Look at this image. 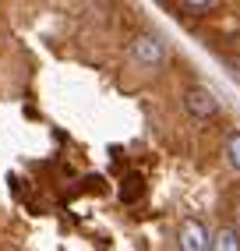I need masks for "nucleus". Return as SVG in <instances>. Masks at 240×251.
<instances>
[{"instance_id":"f257e3e1","label":"nucleus","mask_w":240,"mask_h":251,"mask_svg":"<svg viewBox=\"0 0 240 251\" xmlns=\"http://www.w3.org/2000/svg\"><path fill=\"white\" fill-rule=\"evenodd\" d=\"M163 57H166V43H163L159 36H152V32L134 36V43H131V60L138 64V68L152 71V68H159V64H163Z\"/></svg>"},{"instance_id":"f03ea898","label":"nucleus","mask_w":240,"mask_h":251,"mask_svg":"<svg viewBox=\"0 0 240 251\" xmlns=\"http://www.w3.org/2000/svg\"><path fill=\"white\" fill-rule=\"evenodd\" d=\"M184 110L194 117V121H209V117L219 113V99L212 89H205V85H194V89H187L184 92Z\"/></svg>"},{"instance_id":"7ed1b4c3","label":"nucleus","mask_w":240,"mask_h":251,"mask_svg":"<svg viewBox=\"0 0 240 251\" xmlns=\"http://www.w3.org/2000/svg\"><path fill=\"white\" fill-rule=\"evenodd\" d=\"M177 248L180 251H209L212 248L209 226H205L201 220H194V216H187V220L180 223V233H177Z\"/></svg>"},{"instance_id":"20e7f679","label":"nucleus","mask_w":240,"mask_h":251,"mask_svg":"<svg viewBox=\"0 0 240 251\" xmlns=\"http://www.w3.org/2000/svg\"><path fill=\"white\" fill-rule=\"evenodd\" d=\"M212 251H240V230L237 226H219L212 233Z\"/></svg>"},{"instance_id":"39448f33","label":"nucleus","mask_w":240,"mask_h":251,"mask_svg":"<svg viewBox=\"0 0 240 251\" xmlns=\"http://www.w3.org/2000/svg\"><path fill=\"white\" fill-rule=\"evenodd\" d=\"M142 195H145V177H138V174L124 177V184H120V202L134 205V202H142Z\"/></svg>"},{"instance_id":"423d86ee","label":"nucleus","mask_w":240,"mask_h":251,"mask_svg":"<svg viewBox=\"0 0 240 251\" xmlns=\"http://www.w3.org/2000/svg\"><path fill=\"white\" fill-rule=\"evenodd\" d=\"M222 156H226V163L233 166V170H240V131H230L226 142H222Z\"/></svg>"},{"instance_id":"0eeeda50","label":"nucleus","mask_w":240,"mask_h":251,"mask_svg":"<svg viewBox=\"0 0 240 251\" xmlns=\"http://www.w3.org/2000/svg\"><path fill=\"white\" fill-rule=\"evenodd\" d=\"M216 7H219L216 0H184V4H180V11L191 14V18H201V14H209V11H216Z\"/></svg>"},{"instance_id":"6e6552de","label":"nucleus","mask_w":240,"mask_h":251,"mask_svg":"<svg viewBox=\"0 0 240 251\" xmlns=\"http://www.w3.org/2000/svg\"><path fill=\"white\" fill-rule=\"evenodd\" d=\"M230 209H233L230 216L237 220V230H240V195H237V198H230Z\"/></svg>"}]
</instances>
